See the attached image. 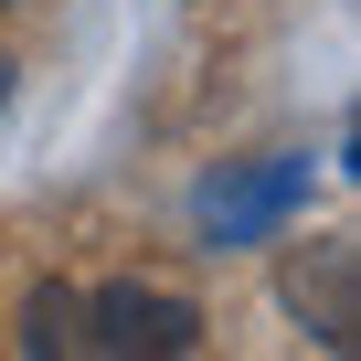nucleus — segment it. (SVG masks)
Instances as JSON below:
<instances>
[{
  "mask_svg": "<svg viewBox=\"0 0 361 361\" xmlns=\"http://www.w3.org/2000/svg\"><path fill=\"white\" fill-rule=\"evenodd\" d=\"M85 340L117 350V361H170V350L202 340V308L180 287H96L85 298Z\"/></svg>",
  "mask_w": 361,
  "mask_h": 361,
  "instance_id": "1",
  "label": "nucleus"
},
{
  "mask_svg": "<svg viewBox=\"0 0 361 361\" xmlns=\"http://www.w3.org/2000/svg\"><path fill=\"white\" fill-rule=\"evenodd\" d=\"M308 202V159H266V170H245V180H213L202 192V224H213V245H255L266 224H287Z\"/></svg>",
  "mask_w": 361,
  "mask_h": 361,
  "instance_id": "2",
  "label": "nucleus"
},
{
  "mask_svg": "<svg viewBox=\"0 0 361 361\" xmlns=\"http://www.w3.org/2000/svg\"><path fill=\"white\" fill-rule=\"evenodd\" d=\"M287 298L319 308V340H350V329H361V308H350V245L298 255V266H287Z\"/></svg>",
  "mask_w": 361,
  "mask_h": 361,
  "instance_id": "3",
  "label": "nucleus"
},
{
  "mask_svg": "<svg viewBox=\"0 0 361 361\" xmlns=\"http://www.w3.org/2000/svg\"><path fill=\"white\" fill-rule=\"evenodd\" d=\"M85 340V308L64 298V287H32V308H22V350H75Z\"/></svg>",
  "mask_w": 361,
  "mask_h": 361,
  "instance_id": "4",
  "label": "nucleus"
},
{
  "mask_svg": "<svg viewBox=\"0 0 361 361\" xmlns=\"http://www.w3.org/2000/svg\"><path fill=\"white\" fill-rule=\"evenodd\" d=\"M0 75H11V64H0Z\"/></svg>",
  "mask_w": 361,
  "mask_h": 361,
  "instance_id": "5",
  "label": "nucleus"
}]
</instances>
